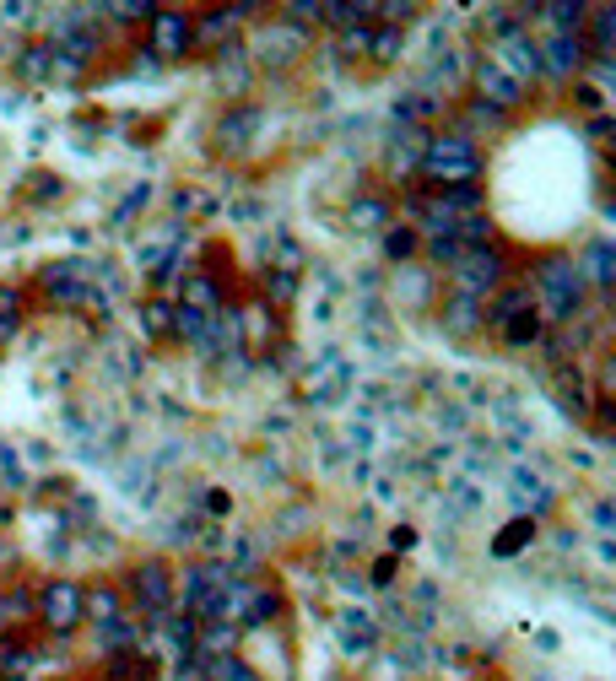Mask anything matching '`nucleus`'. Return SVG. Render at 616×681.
<instances>
[{
	"label": "nucleus",
	"mask_w": 616,
	"mask_h": 681,
	"mask_svg": "<svg viewBox=\"0 0 616 681\" xmlns=\"http://www.w3.org/2000/svg\"><path fill=\"white\" fill-rule=\"evenodd\" d=\"M476 168H481V157H476L471 136H438V141H427V152H422V173L433 184H444V190L471 184Z\"/></svg>",
	"instance_id": "f257e3e1"
},
{
	"label": "nucleus",
	"mask_w": 616,
	"mask_h": 681,
	"mask_svg": "<svg viewBox=\"0 0 616 681\" xmlns=\"http://www.w3.org/2000/svg\"><path fill=\"white\" fill-rule=\"evenodd\" d=\"M530 292H535V309L546 303V314H552V319H573V314H579V298H584L579 265H573V260H546Z\"/></svg>",
	"instance_id": "f03ea898"
},
{
	"label": "nucleus",
	"mask_w": 616,
	"mask_h": 681,
	"mask_svg": "<svg viewBox=\"0 0 616 681\" xmlns=\"http://www.w3.org/2000/svg\"><path fill=\"white\" fill-rule=\"evenodd\" d=\"M454 276V292H465V298H481V292H492L503 282V255L492 244H476V249H460L449 265Z\"/></svg>",
	"instance_id": "7ed1b4c3"
},
{
	"label": "nucleus",
	"mask_w": 616,
	"mask_h": 681,
	"mask_svg": "<svg viewBox=\"0 0 616 681\" xmlns=\"http://www.w3.org/2000/svg\"><path fill=\"white\" fill-rule=\"evenodd\" d=\"M82 600H87V590H82V584H71V579H55V584H49L44 595H38V617H44L49 627H55V633H71V627L87 617V611H82Z\"/></svg>",
	"instance_id": "20e7f679"
},
{
	"label": "nucleus",
	"mask_w": 616,
	"mask_h": 681,
	"mask_svg": "<svg viewBox=\"0 0 616 681\" xmlns=\"http://www.w3.org/2000/svg\"><path fill=\"white\" fill-rule=\"evenodd\" d=\"M498 71L508 76V82H525V76H541V44L525 33V28H514V33H503V44H498Z\"/></svg>",
	"instance_id": "39448f33"
},
{
	"label": "nucleus",
	"mask_w": 616,
	"mask_h": 681,
	"mask_svg": "<svg viewBox=\"0 0 616 681\" xmlns=\"http://www.w3.org/2000/svg\"><path fill=\"white\" fill-rule=\"evenodd\" d=\"M130 600L146 611V617H163V611L173 606V579L163 563H141L136 573H130Z\"/></svg>",
	"instance_id": "423d86ee"
},
{
	"label": "nucleus",
	"mask_w": 616,
	"mask_h": 681,
	"mask_svg": "<svg viewBox=\"0 0 616 681\" xmlns=\"http://www.w3.org/2000/svg\"><path fill=\"white\" fill-rule=\"evenodd\" d=\"M584 55H589V44H584L579 33H552L541 44V71L573 76V71H584Z\"/></svg>",
	"instance_id": "0eeeda50"
},
{
	"label": "nucleus",
	"mask_w": 616,
	"mask_h": 681,
	"mask_svg": "<svg viewBox=\"0 0 616 681\" xmlns=\"http://www.w3.org/2000/svg\"><path fill=\"white\" fill-rule=\"evenodd\" d=\"M195 38L190 17H179V11H152V44L157 55H184V44Z\"/></svg>",
	"instance_id": "6e6552de"
},
{
	"label": "nucleus",
	"mask_w": 616,
	"mask_h": 681,
	"mask_svg": "<svg viewBox=\"0 0 616 681\" xmlns=\"http://www.w3.org/2000/svg\"><path fill=\"white\" fill-rule=\"evenodd\" d=\"M476 87H481V98L492 103V114H503V109H514V103H519V82H508L492 60L476 65Z\"/></svg>",
	"instance_id": "1a4fd4ad"
},
{
	"label": "nucleus",
	"mask_w": 616,
	"mask_h": 681,
	"mask_svg": "<svg viewBox=\"0 0 616 681\" xmlns=\"http://www.w3.org/2000/svg\"><path fill=\"white\" fill-rule=\"evenodd\" d=\"M238 644V622H200L195 627V649H200V660H227Z\"/></svg>",
	"instance_id": "9d476101"
},
{
	"label": "nucleus",
	"mask_w": 616,
	"mask_h": 681,
	"mask_svg": "<svg viewBox=\"0 0 616 681\" xmlns=\"http://www.w3.org/2000/svg\"><path fill=\"white\" fill-rule=\"evenodd\" d=\"M98 644L109 649L114 660H119V654H125V649H136V654H141V644H146V622H130V617H114V622H103V627H98Z\"/></svg>",
	"instance_id": "9b49d317"
},
{
	"label": "nucleus",
	"mask_w": 616,
	"mask_h": 681,
	"mask_svg": "<svg viewBox=\"0 0 616 681\" xmlns=\"http://www.w3.org/2000/svg\"><path fill=\"white\" fill-rule=\"evenodd\" d=\"M336 633H341L346 654H368L373 644H379V627H373V617H363V611H346V617L336 622Z\"/></svg>",
	"instance_id": "f8f14e48"
},
{
	"label": "nucleus",
	"mask_w": 616,
	"mask_h": 681,
	"mask_svg": "<svg viewBox=\"0 0 616 681\" xmlns=\"http://www.w3.org/2000/svg\"><path fill=\"white\" fill-rule=\"evenodd\" d=\"M525 314H535L530 282H525V287H503L498 303H492V325H514V319H525Z\"/></svg>",
	"instance_id": "ddd939ff"
},
{
	"label": "nucleus",
	"mask_w": 616,
	"mask_h": 681,
	"mask_svg": "<svg viewBox=\"0 0 616 681\" xmlns=\"http://www.w3.org/2000/svg\"><path fill=\"white\" fill-rule=\"evenodd\" d=\"M481 325V298H465V292H454L449 309H444V330L449 336H471Z\"/></svg>",
	"instance_id": "4468645a"
},
{
	"label": "nucleus",
	"mask_w": 616,
	"mask_h": 681,
	"mask_svg": "<svg viewBox=\"0 0 616 681\" xmlns=\"http://www.w3.org/2000/svg\"><path fill=\"white\" fill-rule=\"evenodd\" d=\"M254 130H260V109H238V114H227L222 125H217V141L222 146H244Z\"/></svg>",
	"instance_id": "2eb2a0df"
},
{
	"label": "nucleus",
	"mask_w": 616,
	"mask_h": 681,
	"mask_svg": "<svg viewBox=\"0 0 616 681\" xmlns=\"http://www.w3.org/2000/svg\"><path fill=\"white\" fill-rule=\"evenodd\" d=\"M352 227L357 233H384V227H390V206H384L379 195H363L352 206Z\"/></svg>",
	"instance_id": "dca6fc26"
},
{
	"label": "nucleus",
	"mask_w": 616,
	"mask_h": 681,
	"mask_svg": "<svg viewBox=\"0 0 616 681\" xmlns=\"http://www.w3.org/2000/svg\"><path fill=\"white\" fill-rule=\"evenodd\" d=\"M611 244H589V255L579 265V282H595V287H611Z\"/></svg>",
	"instance_id": "f3484780"
},
{
	"label": "nucleus",
	"mask_w": 616,
	"mask_h": 681,
	"mask_svg": "<svg viewBox=\"0 0 616 681\" xmlns=\"http://www.w3.org/2000/svg\"><path fill=\"white\" fill-rule=\"evenodd\" d=\"M373 11H379L373 0H336V6H325V22H336V28L352 33L357 22H368V17H373Z\"/></svg>",
	"instance_id": "a211bd4d"
},
{
	"label": "nucleus",
	"mask_w": 616,
	"mask_h": 681,
	"mask_svg": "<svg viewBox=\"0 0 616 681\" xmlns=\"http://www.w3.org/2000/svg\"><path fill=\"white\" fill-rule=\"evenodd\" d=\"M217 82H222V87H233V92H244V87H249L244 49H222V55H217Z\"/></svg>",
	"instance_id": "6ab92c4d"
},
{
	"label": "nucleus",
	"mask_w": 616,
	"mask_h": 681,
	"mask_svg": "<svg viewBox=\"0 0 616 681\" xmlns=\"http://www.w3.org/2000/svg\"><path fill=\"white\" fill-rule=\"evenodd\" d=\"M184 309L211 314L217 309V282H211V276H190V282H184Z\"/></svg>",
	"instance_id": "aec40b11"
},
{
	"label": "nucleus",
	"mask_w": 616,
	"mask_h": 681,
	"mask_svg": "<svg viewBox=\"0 0 616 681\" xmlns=\"http://www.w3.org/2000/svg\"><path fill=\"white\" fill-rule=\"evenodd\" d=\"M82 611H92V617H98V627L114 622V617H125V611H119V590H109V584H98V590L82 600Z\"/></svg>",
	"instance_id": "412c9836"
},
{
	"label": "nucleus",
	"mask_w": 616,
	"mask_h": 681,
	"mask_svg": "<svg viewBox=\"0 0 616 681\" xmlns=\"http://www.w3.org/2000/svg\"><path fill=\"white\" fill-rule=\"evenodd\" d=\"M200 665H206V681H260L238 654H227V660H200Z\"/></svg>",
	"instance_id": "4be33fe9"
},
{
	"label": "nucleus",
	"mask_w": 616,
	"mask_h": 681,
	"mask_svg": "<svg viewBox=\"0 0 616 681\" xmlns=\"http://www.w3.org/2000/svg\"><path fill=\"white\" fill-rule=\"evenodd\" d=\"M589 28H595V55L606 60L611 55V38H616V11L611 6H595V11H589Z\"/></svg>",
	"instance_id": "5701e85b"
},
{
	"label": "nucleus",
	"mask_w": 616,
	"mask_h": 681,
	"mask_svg": "<svg viewBox=\"0 0 616 681\" xmlns=\"http://www.w3.org/2000/svg\"><path fill=\"white\" fill-rule=\"evenodd\" d=\"M206 325H211V314H195V309H184V303H179V309H173V330H179V336L184 341H206Z\"/></svg>",
	"instance_id": "b1692460"
},
{
	"label": "nucleus",
	"mask_w": 616,
	"mask_h": 681,
	"mask_svg": "<svg viewBox=\"0 0 616 681\" xmlns=\"http://www.w3.org/2000/svg\"><path fill=\"white\" fill-rule=\"evenodd\" d=\"M141 325H146V336H168V330H173V309H168L163 298H152L141 309Z\"/></svg>",
	"instance_id": "393cba45"
},
{
	"label": "nucleus",
	"mask_w": 616,
	"mask_h": 681,
	"mask_svg": "<svg viewBox=\"0 0 616 681\" xmlns=\"http://www.w3.org/2000/svg\"><path fill=\"white\" fill-rule=\"evenodd\" d=\"M411 249H417V233H411V227H384V255L390 260H406Z\"/></svg>",
	"instance_id": "a878e982"
},
{
	"label": "nucleus",
	"mask_w": 616,
	"mask_h": 681,
	"mask_svg": "<svg viewBox=\"0 0 616 681\" xmlns=\"http://www.w3.org/2000/svg\"><path fill=\"white\" fill-rule=\"evenodd\" d=\"M514 487H519V498H525L535 514H541L546 503H552V492H546V482H541V476H514Z\"/></svg>",
	"instance_id": "bb28decb"
},
{
	"label": "nucleus",
	"mask_w": 616,
	"mask_h": 681,
	"mask_svg": "<svg viewBox=\"0 0 616 681\" xmlns=\"http://www.w3.org/2000/svg\"><path fill=\"white\" fill-rule=\"evenodd\" d=\"M233 28H238V22H233V11H206V22H200L195 33H200V38H211V44H217V38H222V33H233Z\"/></svg>",
	"instance_id": "cd10ccee"
},
{
	"label": "nucleus",
	"mask_w": 616,
	"mask_h": 681,
	"mask_svg": "<svg viewBox=\"0 0 616 681\" xmlns=\"http://www.w3.org/2000/svg\"><path fill=\"white\" fill-rule=\"evenodd\" d=\"M503 336L514 341V346H530L535 336H541V319H535V314H525V319H514V325H503Z\"/></svg>",
	"instance_id": "c85d7f7f"
},
{
	"label": "nucleus",
	"mask_w": 616,
	"mask_h": 681,
	"mask_svg": "<svg viewBox=\"0 0 616 681\" xmlns=\"http://www.w3.org/2000/svg\"><path fill=\"white\" fill-rule=\"evenodd\" d=\"M535 536V525H530V519H514V525H508L503 530V541H498V552H519V546H525Z\"/></svg>",
	"instance_id": "c756f323"
},
{
	"label": "nucleus",
	"mask_w": 616,
	"mask_h": 681,
	"mask_svg": "<svg viewBox=\"0 0 616 681\" xmlns=\"http://www.w3.org/2000/svg\"><path fill=\"white\" fill-rule=\"evenodd\" d=\"M400 44H406V38H400V28H384L379 38H368V49H373L379 60H395V55H400Z\"/></svg>",
	"instance_id": "7c9ffc66"
},
{
	"label": "nucleus",
	"mask_w": 616,
	"mask_h": 681,
	"mask_svg": "<svg viewBox=\"0 0 616 681\" xmlns=\"http://www.w3.org/2000/svg\"><path fill=\"white\" fill-rule=\"evenodd\" d=\"M292 292H298V282H292L287 271H271V276H265V298H276V303H292Z\"/></svg>",
	"instance_id": "2f4dec72"
},
{
	"label": "nucleus",
	"mask_w": 616,
	"mask_h": 681,
	"mask_svg": "<svg viewBox=\"0 0 616 681\" xmlns=\"http://www.w3.org/2000/svg\"><path fill=\"white\" fill-rule=\"evenodd\" d=\"M325 17V0H292L287 6V22H319Z\"/></svg>",
	"instance_id": "473e14b6"
},
{
	"label": "nucleus",
	"mask_w": 616,
	"mask_h": 681,
	"mask_svg": "<svg viewBox=\"0 0 616 681\" xmlns=\"http://www.w3.org/2000/svg\"><path fill=\"white\" fill-rule=\"evenodd\" d=\"M103 11H109L114 22H136V17H152V6H146V0H141V6H136V0H114V6H103Z\"/></svg>",
	"instance_id": "72a5a7b5"
},
{
	"label": "nucleus",
	"mask_w": 616,
	"mask_h": 681,
	"mask_svg": "<svg viewBox=\"0 0 616 681\" xmlns=\"http://www.w3.org/2000/svg\"><path fill=\"white\" fill-rule=\"evenodd\" d=\"M49 60H55L49 49H28V55H22V76H44V71H49Z\"/></svg>",
	"instance_id": "f704fd0d"
},
{
	"label": "nucleus",
	"mask_w": 616,
	"mask_h": 681,
	"mask_svg": "<svg viewBox=\"0 0 616 681\" xmlns=\"http://www.w3.org/2000/svg\"><path fill=\"white\" fill-rule=\"evenodd\" d=\"M341 49H352V55H363V49H368V33H363V28H352V33L341 38Z\"/></svg>",
	"instance_id": "c9c22d12"
},
{
	"label": "nucleus",
	"mask_w": 616,
	"mask_h": 681,
	"mask_svg": "<svg viewBox=\"0 0 616 681\" xmlns=\"http://www.w3.org/2000/svg\"><path fill=\"white\" fill-rule=\"evenodd\" d=\"M6 622H11V617H6V595H0V627H6Z\"/></svg>",
	"instance_id": "e433bc0d"
},
{
	"label": "nucleus",
	"mask_w": 616,
	"mask_h": 681,
	"mask_svg": "<svg viewBox=\"0 0 616 681\" xmlns=\"http://www.w3.org/2000/svg\"><path fill=\"white\" fill-rule=\"evenodd\" d=\"M11 681H22V676H11Z\"/></svg>",
	"instance_id": "4c0bfd02"
}]
</instances>
